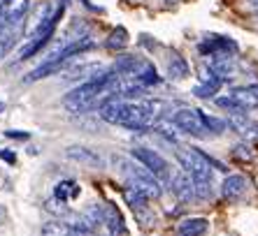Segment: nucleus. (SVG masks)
I'll use <instances>...</instances> for the list:
<instances>
[{
  "mask_svg": "<svg viewBox=\"0 0 258 236\" xmlns=\"http://www.w3.org/2000/svg\"><path fill=\"white\" fill-rule=\"evenodd\" d=\"M177 160L193 181L212 183V162L205 153H200V148H177Z\"/></svg>",
  "mask_w": 258,
  "mask_h": 236,
  "instance_id": "f257e3e1",
  "label": "nucleus"
},
{
  "mask_svg": "<svg viewBox=\"0 0 258 236\" xmlns=\"http://www.w3.org/2000/svg\"><path fill=\"white\" fill-rule=\"evenodd\" d=\"M30 10V0H0V28L17 30Z\"/></svg>",
  "mask_w": 258,
  "mask_h": 236,
  "instance_id": "f03ea898",
  "label": "nucleus"
},
{
  "mask_svg": "<svg viewBox=\"0 0 258 236\" xmlns=\"http://www.w3.org/2000/svg\"><path fill=\"white\" fill-rule=\"evenodd\" d=\"M172 123L177 125V130L186 132V135H193V137L207 135L205 123H203V111H198V109H179V111H174Z\"/></svg>",
  "mask_w": 258,
  "mask_h": 236,
  "instance_id": "7ed1b4c3",
  "label": "nucleus"
},
{
  "mask_svg": "<svg viewBox=\"0 0 258 236\" xmlns=\"http://www.w3.org/2000/svg\"><path fill=\"white\" fill-rule=\"evenodd\" d=\"M102 224H105V206L91 204V206H86L84 211L79 213L77 224H72V227L82 236H89V234H96Z\"/></svg>",
  "mask_w": 258,
  "mask_h": 236,
  "instance_id": "20e7f679",
  "label": "nucleus"
},
{
  "mask_svg": "<svg viewBox=\"0 0 258 236\" xmlns=\"http://www.w3.org/2000/svg\"><path fill=\"white\" fill-rule=\"evenodd\" d=\"M133 158L138 160L144 169H149L156 178H165V176H168V160L161 158L156 151L144 148V146H138V148H133Z\"/></svg>",
  "mask_w": 258,
  "mask_h": 236,
  "instance_id": "39448f33",
  "label": "nucleus"
},
{
  "mask_svg": "<svg viewBox=\"0 0 258 236\" xmlns=\"http://www.w3.org/2000/svg\"><path fill=\"white\" fill-rule=\"evenodd\" d=\"M72 60L70 58H54V60H44L40 67H35L33 72H28L24 77L26 83H33V81H40V79H47L51 74H58L60 70H68Z\"/></svg>",
  "mask_w": 258,
  "mask_h": 236,
  "instance_id": "423d86ee",
  "label": "nucleus"
},
{
  "mask_svg": "<svg viewBox=\"0 0 258 236\" xmlns=\"http://www.w3.org/2000/svg\"><path fill=\"white\" fill-rule=\"evenodd\" d=\"M66 158L72 160V162H79V165H86V167H102L105 165V160L100 158L98 151H91L86 146H68L66 148Z\"/></svg>",
  "mask_w": 258,
  "mask_h": 236,
  "instance_id": "0eeeda50",
  "label": "nucleus"
},
{
  "mask_svg": "<svg viewBox=\"0 0 258 236\" xmlns=\"http://www.w3.org/2000/svg\"><path fill=\"white\" fill-rule=\"evenodd\" d=\"M200 53H205V56H216V53H228V56H233L235 51H237V44H235L230 37H207V40L200 44Z\"/></svg>",
  "mask_w": 258,
  "mask_h": 236,
  "instance_id": "6e6552de",
  "label": "nucleus"
},
{
  "mask_svg": "<svg viewBox=\"0 0 258 236\" xmlns=\"http://www.w3.org/2000/svg\"><path fill=\"white\" fill-rule=\"evenodd\" d=\"M205 65L210 67L221 81H226V79H230V74H233V70H235V60L228 53H216V56H207V63H205Z\"/></svg>",
  "mask_w": 258,
  "mask_h": 236,
  "instance_id": "1a4fd4ad",
  "label": "nucleus"
},
{
  "mask_svg": "<svg viewBox=\"0 0 258 236\" xmlns=\"http://www.w3.org/2000/svg\"><path fill=\"white\" fill-rule=\"evenodd\" d=\"M230 97L235 100L240 111H253L258 109V86H246V88H235L230 93Z\"/></svg>",
  "mask_w": 258,
  "mask_h": 236,
  "instance_id": "9d476101",
  "label": "nucleus"
},
{
  "mask_svg": "<svg viewBox=\"0 0 258 236\" xmlns=\"http://www.w3.org/2000/svg\"><path fill=\"white\" fill-rule=\"evenodd\" d=\"M172 192L179 197L181 201L196 199V183H193V178L188 176L186 171H179V174L172 176Z\"/></svg>",
  "mask_w": 258,
  "mask_h": 236,
  "instance_id": "9b49d317",
  "label": "nucleus"
},
{
  "mask_svg": "<svg viewBox=\"0 0 258 236\" xmlns=\"http://www.w3.org/2000/svg\"><path fill=\"white\" fill-rule=\"evenodd\" d=\"M105 224L112 236H121L126 234V227H123V215L114 204H105Z\"/></svg>",
  "mask_w": 258,
  "mask_h": 236,
  "instance_id": "f8f14e48",
  "label": "nucleus"
},
{
  "mask_svg": "<svg viewBox=\"0 0 258 236\" xmlns=\"http://www.w3.org/2000/svg\"><path fill=\"white\" fill-rule=\"evenodd\" d=\"M244 192H246L244 176H228L221 183V195L226 197V199H230V201H233V199H240Z\"/></svg>",
  "mask_w": 258,
  "mask_h": 236,
  "instance_id": "ddd939ff",
  "label": "nucleus"
},
{
  "mask_svg": "<svg viewBox=\"0 0 258 236\" xmlns=\"http://www.w3.org/2000/svg\"><path fill=\"white\" fill-rule=\"evenodd\" d=\"M42 236H82L72 224L63 222V220H49L42 224Z\"/></svg>",
  "mask_w": 258,
  "mask_h": 236,
  "instance_id": "4468645a",
  "label": "nucleus"
},
{
  "mask_svg": "<svg viewBox=\"0 0 258 236\" xmlns=\"http://www.w3.org/2000/svg\"><path fill=\"white\" fill-rule=\"evenodd\" d=\"M168 77L177 79V81H181V79L188 77V63L181 58L177 51H172L170 53V58H168Z\"/></svg>",
  "mask_w": 258,
  "mask_h": 236,
  "instance_id": "2eb2a0df",
  "label": "nucleus"
},
{
  "mask_svg": "<svg viewBox=\"0 0 258 236\" xmlns=\"http://www.w3.org/2000/svg\"><path fill=\"white\" fill-rule=\"evenodd\" d=\"M210 229V222L205 218H188L179 224V236H205Z\"/></svg>",
  "mask_w": 258,
  "mask_h": 236,
  "instance_id": "dca6fc26",
  "label": "nucleus"
},
{
  "mask_svg": "<svg viewBox=\"0 0 258 236\" xmlns=\"http://www.w3.org/2000/svg\"><path fill=\"white\" fill-rule=\"evenodd\" d=\"M123 197H126V204H128V206H131L135 213L147 211L149 197L144 195V192H140V190H135V188H126V190H123Z\"/></svg>",
  "mask_w": 258,
  "mask_h": 236,
  "instance_id": "f3484780",
  "label": "nucleus"
},
{
  "mask_svg": "<svg viewBox=\"0 0 258 236\" xmlns=\"http://www.w3.org/2000/svg\"><path fill=\"white\" fill-rule=\"evenodd\" d=\"M221 79H214V81H205L200 83V86H196V90L193 93L198 95V97H205V100H210V97H214L216 93H219V88H221Z\"/></svg>",
  "mask_w": 258,
  "mask_h": 236,
  "instance_id": "a211bd4d",
  "label": "nucleus"
},
{
  "mask_svg": "<svg viewBox=\"0 0 258 236\" xmlns=\"http://www.w3.org/2000/svg\"><path fill=\"white\" fill-rule=\"evenodd\" d=\"M107 47L109 49H123V47H128V33H126V28H116V30H112L109 33V37H107Z\"/></svg>",
  "mask_w": 258,
  "mask_h": 236,
  "instance_id": "6ab92c4d",
  "label": "nucleus"
},
{
  "mask_svg": "<svg viewBox=\"0 0 258 236\" xmlns=\"http://www.w3.org/2000/svg\"><path fill=\"white\" fill-rule=\"evenodd\" d=\"M14 42H17V30H3L0 33V60L12 51Z\"/></svg>",
  "mask_w": 258,
  "mask_h": 236,
  "instance_id": "aec40b11",
  "label": "nucleus"
},
{
  "mask_svg": "<svg viewBox=\"0 0 258 236\" xmlns=\"http://www.w3.org/2000/svg\"><path fill=\"white\" fill-rule=\"evenodd\" d=\"M203 123H205V130L212 132V135H221L223 130H226V121H221V118H214V116H207V113H203Z\"/></svg>",
  "mask_w": 258,
  "mask_h": 236,
  "instance_id": "412c9836",
  "label": "nucleus"
},
{
  "mask_svg": "<svg viewBox=\"0 0 258 236\" xmlns=\"http://www.w3.org/2000/svg\"><path fill=\"white\" fill-rule=\"evenodd\" d=\"M75 181H60L58 185H56V190H54V197L56 199H60V201H68L72 197V190H75Z\"/></svg>",
  "mask_w": 258,
  "mask_h": 236,
  "instance_id": "4be33fe9",
  "label": "nucleus"
},
{
  "mask_svg": "<svg viewBox=\"0 0 258 236\" xmlns=\"http://www.w3.org/2000/svg\"><path fill=\"white\" fill-rule=\"evenodd\" d=\"M44 211L47 213H54V215H68V206H66V201H60V199H49L47 204H44Z\"/></svg>",
  "mask_w": 258,
  "mask_h": 236,
  "instance_id": "5701e85b",
  "label": "nucleus"
},
{
  "mask_svg": "<svg viewBox=\"0 0 258 236\" xmlns=\"http://www.w3.org/2000/svg\"><path fill=\"white\" fill-rule=\"evenodd\" d=\"M193 183H196V199H212L214 197L212 183H205V181H193Z\"/></svg>",
  "mask_w": 258,
  "mask_h": 236,
  "instance_id": "b1692460",
  "label": "nucleus"
},
{
  "mask_svg": "<svg viewBox=\"0 0 258 236\" xmlns=\"http://www.w3.org/2000/svg\"><path fill=\"white\" fill-rule=\"evenodd\" d=\"M240 137H244L246 142H258V123L256 121H249L246 128L240 132Z\"/></svg>",
  "mask_w": 258,
  "mask_h": 236,
  "instance_id": "393cba45",
  "label": "nucleus"
},
{
  "mask_svg": "<svg viewBox=\"0 0 258 236\" xmlns=\"http://www.w3.org/2000/svg\"><path fill=\"white\" fill-rule=\"evenodd\" d=\"M233 155L237 160H251L253 158V151H251V146H249V144H237V146L233 148Z\"/></svg>",
  "mask_w": 258,
  "mask_h": 236,
  "instance_id": "a878e982",
  "label": "nucleus"
},
{
  "mask_svg": "<svg viewBox=\"0 0 258 236\" xmlns=\"http://www.w3.org/2000/svg\"><path fill=\"white\" fill-rule=\"evenodd\" d=\"M0 160L7 162V165H14V162H17V155H14L10 148H3V151H0Z\"/></svg>",
  "mask_w": 258,
  "mask_h": 236,
  "instance_id": "bb28decb",
  "label": "nucleus"
},
{
  "mask_svg": "<svg viewBox=\"0 0 258 236\" xmlns=\"http://www.w3.org/2000/svg\"><path fill=\"white\" fill-rule=\"evenodd\" d=\"M5 137H10V139H21V142H26L28 139V132H21V130H7L5 132Z\"/></svg>",
  "mask_w": 258,
  "mask_h": 236,
  "instance_id": "cd10ccee",
  "label": "nucleus"
},
{
  "mask_svg": "<svg viewBox=\"0 0 258 236\" xmlns=\"http://www.w3.org/2000/svg\"><path fill=\"white\" fill-rule=\"evenodd\" d=\"M246 5L251 7V10H258V0H246Z\"/></svg>",
  "mask_w": 258,
  "mask_h": 236,
  "instance_id": "c85d7f7f",
  "label": "nucleus"
},
{
  "mask_svg": "<svg viewBox=\"0 0 258 236\" xmlns=\"http://www.w3.org/2000/svg\"><path fill=\"white\" fill-rule=\"evenodd\" d=\"M3 109H5V104H3V102H0V111H3Z\"/></svg>",
  "mask_w": 258,
  "mask_h": 236,
  "instance_id": "c756f323",
  "label": "nucleus"
},
{
  "mask_svg": "<svg viewBox=\"0 0 258 236\" xmlns=\"http://www.w3.org/2000/svg\"><path fill=\"white\" fill-rule=\"evenodd\" d=\"M0 218H3V208H0Z\"/></svg>",
  "mask_w": 258,
  "mask_h": 236,
  "instance_id": "7c9ffc66",
  "label": "nucleus"
}]
</instances>
